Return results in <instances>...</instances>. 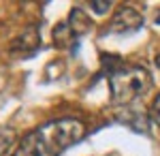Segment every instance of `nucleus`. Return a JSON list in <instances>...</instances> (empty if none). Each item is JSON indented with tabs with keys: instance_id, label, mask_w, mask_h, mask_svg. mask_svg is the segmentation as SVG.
Wrapping results in <instances>:
<instances>
[{
	"instance_id": "f257e3e1",
	"label": "nucleus",
	"mask_w": 160,
	"mask_h": 156,
	"mask_svg": "<svg viewBox=\"0 0 160 156\" xmlns=\"http://www.w3.org/2000/svg\"><path fill=\"white\" fill-rule=\"evenodd\" d=\"M83 124L73 118L47 122L37 131L28 133L11 156H60L66 148L83 137Z\"/></svg>"
},
{
	"instance_id": "20e7f679",
	"label": "nucleus",
	"mask_w": 160,
	"mask_h": 156,
	"mask_svg": "<svg viewBox=\"0 0 160 156\" xmlns=\"http://www.w3.org/2000/svg\"><path fill=\"white\" fill-rule=\"evenodd\" d=\"M90 28H92L90 17H88L81 9H73L71 15H68V30H71V34L73 36H83L86 32H90Z\"/></svg>"
},
{
	"instance_id": "0eeeda50",
	"label": "nucleus",
	"mask_w": 160,
	"mask_h": 156,
	"mask_svg": "<svg viewBox=\"0 0 160 156\" xmlns=\"http://www.w3.org/2000/svg\"><path fill=\"white\" fill-rule=\"evenodd\" d=\"M156 62H158V66H160V56H158V58H156Z\"/></svg>"
},
{
	"instance_id": "39448f33",
	"label": "nucleus",
	"mask_w": 160,
	"mask_h": 156,
	"mask_svg": "<svg viewBox=\"0 0 160 156\" xmlns=\"http://www.w3.org/2000/svg\"><path fill=\"white\" fill-rule=\"evenodd\" d=\"M109 7H111V2H96V0H94V2H90V9H92V11L94 13H105V11H109Z\"/></svg>"
},
{
	"instance_id": "f03ea898",
	"label": "nucleus",
	"mask_w": 160,
	"mask_h": 156,
	"mask_svg": "<svg viewBox=\"0 0 160 156\" xmlns=\"http://www.w3.org/2000/svg\"><path fill=\"white\" fill-rule=\"evenodd\" d=\"M109 86H111V101L115 105H128L149 90L152 77L143 66L122 64L115 71H111Z\"/></svg>"
},
{
	"instance_id": "423d86ee",
	"label": "nucleus",
	"mask_w": 160,
	"mask_h": 156,
	"mask_svg": "<svg viewBox=\"0 0 160 156\" xmlns=\"http://www.w3.org/2000/svg\"><path fill=\"white\" fill-rule=\"evenodd\" d=\"M152 120L160 126V94H158V98L154 101V105H152Z\"/></svg>"
},
{
	"instance_id": "6e6552de",
	"label": "nucleus",
	"mask_w": 160,
	"mask_h": 156,
	"mask_svg": "<svg viewBox=\"0 0 160 156\" xmlns=\"http://www.w3.org/2000/svg\"><path fill=\"white\" fill-rule=\"evenodd\" d=\"M156 24H160V17H156Z\"/></svg>"
},
{
	"instance_id": "7ed1b4c3",
	"label": "nucleus",
	"mask_w": 160,
	"mask_h": 156,
	"mask_svg": "<svg viewBox=\"0 0 160 156\" xmlns=\"http://www.w3.org/2000/svg\"><path fill=\"white\" fill-rule=\"evenodd\" d=\"M143 26V17H141V13L135 11V9H130V7H122L120 11L113 15V19H111V30L113 32H135Z\"/></svg>"
}]
</instances>
